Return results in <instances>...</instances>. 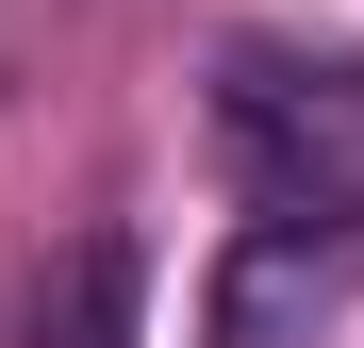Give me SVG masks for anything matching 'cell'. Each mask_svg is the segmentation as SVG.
Instances as JSON below:
<instances>
[{"instance_id":"6da1fadb","label":"cell","mask_w":364,"mask_h":348,"mask_svg":"<svg viewBox=\"0 0 364 348\" xmlns=\"http://www.w3.org/2000/svg\"><path fill=\"white\" fill-rule=\"evenodd\" d=\"M215 166L265 216V249L364 232V50H298V33H232L215 50Z\"/></svg>"},{"instance_id":"7a4b0ae2","label":"cell","mask_w":364,"mask_h":348,"mask_svg":"<svg viewBox=\"0 0 364 348\" xmlns=\"http://www.w3.org/2000/svg\"><path fill=\"white\" fill-rule=\"evenodd\" d=\"M33 348H149V265H133V232H83V249L33 282Z\"/></svg>"}]
</instances>
